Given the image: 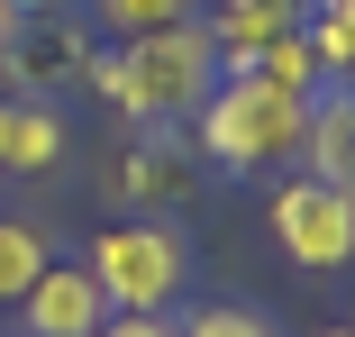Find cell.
I'll use <instances>...</instances> for the list:
<instances>
[{
  "instance_id": "2",
  "label": "cell",
  "mask_w": 355,
  "mask_h": 337,
  "mask_svg": "<svg viewBox=\"0 0 355 337\" xmlns=\"http://www.w3.org/2000/svg\"><path fill=\"white\" fill-rule=\"evenodd\" d=\"M191 119H200V155H209V164L264 173V164H292V155H301L310 101L273 92L264 74H219V83H209V101H200Z\"/></svg>"
},
{
  "instance_id": "15",
  "label": "cell",
  "mask_w": 355,
  "mask_h": 337,
  "mask_svg": "<svg viewBox=\"0 0 355 337\" xmlns=\"http://www.w3.org/2000/svg\"><path fill=\"white\" fill-rule=\"evenodd\" d=\"M182 337H282L264 310H246V301H200V310H182L173 319Z\"/></svg>"
},
{
  "instance_id": "1",
  "label": "cell",
  "mask_w": 355,
  "mask_h": 337,
  "mask_svg": "<svg viewBox=\"0 0 355 337\" xmlns=\"http://www.w3.org/2000/svg\"><path fill=\"white\" fill-rule=\"evenodd\" d=\"M219 74H228V64H219V46H209L200 19L146 28V37H110V55L83 64V83H92L128 128H182V119L209 101Z\"/></svg>"
},
{
  "instance_id": "10",
  "label": "cell",
  "mask_w": 355,
  "mask_h": 337,
  "mask_svg": "<svg viewBox=\"0 0 355 337\" xmlns=\"http://www.w3.org/2000/svg\"><path fill=\"white\" fill-rule=\"evenodd\" d=\"M301 164L355 191V83H328V92L310 101V128H301Z\"/></svg>"
},
{
  "instance_id": "12",
  "label": "cell",
  "mask_w": 355,
  "mask_h": 337,
  "mask_svg": "<svg viewBox=\"0 0 355 337\" xmlns=\"http://www.w3.org/2000/svg\"><path fill=\"white\" fill-rule=\"evenodd\" d=\"M310 55L328 83H355V0H310Z\"/></svg>"
},
{
  "instance_id": "17",
  "label": "cell",
  "mask_w": 355,
  "mask_h": 337,
  "mask_svg": "<svg viewBox=\"0 0 355 337\" xmlns=\"http://www.w3.org/2000/svg\"><path fill=\"white\" fill-rule=\"evenodd\" d=\"M28 28V0H0V55H10V37Z\"/></svg>"
},
{
  "instance_id": "3",
  "label": "cell",
  "mask_w": 355,
  "mask_h": 337,
  "mask_svg": "<svg viewBox=\"0 0 355 337\" xmlns=\"http://www.w3.org/2000/svg\"><path fill=\"white\" fill-rule=\"evenodd\" d=\"M92 274H101V292H110V310H173L182 292H191V237L173 228V219H155V210H128V219H110L101 237H92Z\"/></svg>"
},
{
  "instance_id": "9",
  "label": "cell",
  "mask_w": 355,
  "mask_h": 337,
  "mask_svg": "<svg viewBox=\"0 0 355 337\" xmlns=\"http://www.w3.org/2000/svg\"><path fill=\"white\" fill-rule=\"evenodd\" d=\"M64 164V110L37 92L0 101V173H55Z\"/></svg>"
},
{
  "instance_id": "16",
  "label": "cell",
  "mask_w": 355,
  "mask_h": 337,
  "mask_svg": "<svg viewBox=\"0 0 355 337\" xmlns=\"http://www.w3.org/2000/svg\"><path fill=\"white\" fill-rule=\"evenodd\" d=\"M92 337H182V328H173V310H110Z\"/></svg>"
},
{
  "instance_id": "5",
  "label": "cell",
  "mask_w": 355,
  "mask_h": 337,
  "mask_svg": "<svg viewBox=\"0 0 355 337\" xmlns=\"http://www.w3.org/2000/svg\"><path fill=\"white\" fill-rule=\"evenodd\" d=\"M10 310H19V337H92V328L110 319V292H101V274H92V264L46 255V274H37Z\"/></svg>"
},
{
  "instance_id": "18",
  "label": "cell",
  "mask_w": 355,
  "mask_h": 337,
  "mask_svg": "<svg viewBox=\"0 0 355 337\" xmlns=\"http://www.w3.org/2000/svg\"><path fill=\"white\" fill-rule=\"evenodd\" d=\"M319 337H355V319H346V328H319Z\"/></svg>"
},
{
  "instance_id": "13",
  "label": "cell",
  "mask_w": 355,
  "mask_h": 337,
  "mask_svg": "<svg viewBox=\"0 0 355 337\" xmlns=\"http://www.w3.org/2000/svg\"><path fill=\"white\" fill-rule=\"evenodd\" d=\"M92 10H101L110 37H146V28H182V19H200L209 0H92Z\"/></svg>"
},
{
  "instance_id": "11",
  "label": "cell",
  "mask_w": 355,
  "mask_h": 337,
  "mask_svg": "<svg viewBox=\"0 0 355 337\" xmlns=\"http://www.w3.org/2000/svg\"><path fill=\"white\" fill-rule=\"evenodd\" d=\"M237 74H264L273 92H292V101H319L328 92V74H319V55H310V37H273V46H255Z\"/></svg>"
},
{
  "instance_id": "14",
  "label": "cell",
  "mask_w": 355,
  "mask_h": 337,
  "mask_svg": "<svg viewBox=\"0 0 355 337\" xmlns=\"http://www.w3.org/2000/svg\"><path fill=\"white\" fill-rule=\"evenodd\" d=\"M46 255H55V246H46L28 219H0V301H19V292L46 274Z\"/></svg>"
},
{
  "instance_id": "8",
  "label": "cell",
  "mask_w": 355,
  "mask_h": 337,
  "mask_svg": "<svg viewBox=\"0 0 355 337\" xmlns=\"http://www.w3.org/2000/svg\"><path fill=\"white\" fill-rule=\"evenodd\" d=\"M83 64H92L83 28H55V19H28V28L10 37V55H0V74H10V92H37V101H46V83H73Z\"/></svg>"
},
{
  "instance_id": "7",
  "label": "cell",
  "mask_w": 355,
  "mask_h": 337,
  "mask_svg": "<svg viewBox=\"0 0 355 337\" xmlns=\"http://www.w3.org/2000/svg\"><path fill=\"white\" fill-rule=\"evenodd\" d=\"M200 28H209V46H219V64L237 74L255 46L301 37V28H310V0H209V10H200Z\"/></svg>"
},
{
  "instance_id": "6",
  "label": "cell",
  "mask_w": 355,
  "mask_h": 337,
  "mask_svg": "<svg viewBox=\"0 0 355 337\" xmlns=\"http://www.w3.org/2000/svg\"><path fill=\"white\" fill-rule=\"evenodd\" d=\"M191 173H200V155H191L182 128H137V137L119 146V164H110L119 200H146V210H173V200L191 191Z\"/></svg>"
},
{
  "instance_id": "4",
  "label": "cell",
  "mask_w": 355,
  "mask_h": 337,
  "mask_svg": "<svg viewBox=\"0 0 355 337\" xmlns=\"http://www.w3.org/2000/svg\"><path fill=\"white\" fill-rule=\"evenodd\" d=\"M264 219H273L282 264H292V274H310V283H328V274H346V264H355V191L328 182V173H292V182H273Z\"/></svg>"
}]
</instances>
